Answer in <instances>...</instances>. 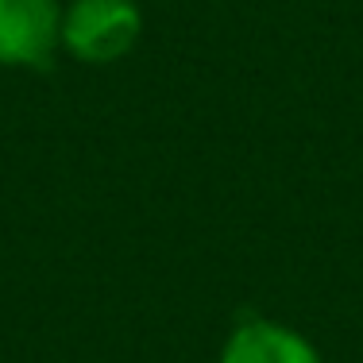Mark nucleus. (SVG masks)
<instances>
[{
  "label": "nucleus",
  "mask_w": 363,
  "mask_h": 363,
  "mask_svg": "<svg viewBox=\"0 0 363 363\" xmlns=\"http://www.w3.org/2000/svg\"><path fill=\"white\" fill-rule=\"evenodd\" d=\"M220 363H321V352L290 325L247 317L228 333Z\"/></svg>",
  "instance_id": "7ed1b4c3"
},
{
  "label": "nucleus",
  "mask_w": 363,
  "mask_h": 363,
  "mask_svg": "<svg viewBox=\"0 0 363 363\" xmlns=\"http://www.w3.org/2000/svg\"><path fill=\"white\" fill-rule=\"evenodd\" d=\"M62 8L58 0H0V66L35 70L55 58Z\"/></svg>",
  "instance_id": "f03ea898"
},
{
  "label": "nucleus",
  "mask_w": 363,
  "mask_h": 363,
  "mask_svg": "<svg viewBox=\"0 0 363 363\" xmlns=\"http://www.w3.org/2000/svg\"><path fill=\"white\" fill-rule=\"evenodd\" d=\"M143 12L135 0H70L62 8L58 43L85 66H112L135 50Z\"/></svg>",
  "instance_id": "f257e3e1"
}]
</instances>
